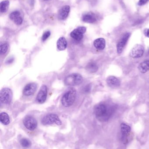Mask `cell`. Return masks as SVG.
<instances>
[{"label":"cell","instance_id":"1","mask_svg":"<svg viewBox=\"0 0 149 149\" xmlns=\"http://www.w3.org/2000/svg\"><path fill=\"white\" fill-rule=\"evenodd\" d=\"M112 109L104 104H99L95 106L94 113L98 120H107L112 113Z\"/></svg>","mask_w":149,"mask_h":149},{"label":"cell","instance_id":"2","mask_svg":"<svg viewBox=\"0 0 149 149\" xmlns=\"http://www.w3.org/2000/svg\"><path fill=\"white\" fill-rule=\"evenodd\" d=\"M76 96V91L74 89L72 88L69 90L63 95L62 98V104L66 107H70L74 102Z\"/></svg>","mask_w":149,"mask_h":149},{"label":"cell","instance_id":"3","mask_svg":"<svg viewBox=\"0 0 149 149\" xmlns=\"http://www.w3.org/2000/svg\"><path fill=\"white\" fill-rule=\"evenodd\" d=\"M83 82V78L81 74L77 73L70 74L65 79V84L69 86H75L81 84Z\"/></svg>","mask_w":149,"mask_h":149},{"label":"cell","instance_id":"4","mask_svg":"<svg viewBox=\"0 0 149 149\" xmlns=\"http://www.w3.org/2000/svg\"><path fill=\"white\" fill-rule=\"evenodd\" d=\"M42 123L44 125H51L53 123H55L57 125H61L62 122L57 115L55 114H49L45 116L43 118Z\"/></svg>","mask_w":149,"mask_h":149},{"label":"cell","instance_id":"5","mask_svg":"<svg viewBox=\"0 0 149 149\" xmlns=\"http://www.w3.org/2000/svg\"><path fill=\"white\" fill-rule=\"evenodd\" d=\"M12 92L9 88H3L0 92V100L1 103L8 104L11 102L12 98Z\"/></svg>","mask_w":149,"mask_h":149},{"label":"cell","instance_id":"6","mask_svg":"<svg viewBox=\"0 0 149 149\" xmlns=\"http://www.w3.org/2000/svg\"><path fill=\"white\" fill-rule=\"evenodd\" d=\"M23 124L25 127L30 131H34L37 126V122L35 118L28 116H26L23 120Z\"/></svg>","mask_w":149,"mask_h":149},{"label":"cell","instance_id":"7","mask_svg":"<svg viewBox=\"0 0 149 149\" xmlns=\"http://www.w3.org/2000/svg\"><path fill=\"white\" fill-rule=\"evenodd\" d=\"M86 29L84 27H78L70 33V36L77 41H80L83 38V34L86 32Z\"/></svg>","mask_w":149,"mask_h":149},{"label":"cell","instance_id":"8","mask_svg":"<svg viewBox=\"0 0 149 149\" xmlns=\"http://www.w3.org/2000/svg\"><path fill=\"white\" fill-rule=\"evenodd\" d=\"M144 52L143 46L140 44L135 45L130 53V56L132 58H139L143 56Z\"/></svg>","mask_w":149,"mask_h":149},{"label":"cell","instance_id":"9","mask_svg":"<svg viewBox=\"0 0 149 149\" xmlns=\"http://www.w3.org/2000/svg\"><path fill=\"white\" fill-rule=\"evenodd\" d=\"M47 95V86L45 85H42L37 96V102L41 104L44 103L46 100Z\"/></svg>","mask_w":149,"mask_h":149},{"label":"cell","instance_id":"10","mask_svg":"<svg viewBox=\"0 0 149 149\" xmlns=\"http://www.w3.org/2000/svg\"><path fill=\"white\" fill-rule=\"evenodd\" d=\"M130 36V34L127 33L122 37L117 44V52L118 54H121Z\"/></svg>","mask_w":149,"mask_h":149},{"label":"cell","instance_id":"11","mask_svg":"<svg viewBox=\"0 0 149 149\" xmlns=\"http://www.w3.org/2000/svg\"><path fill=\"white\" fill-rule=\"evenodd\" d=\"M37 85L35 83H30L27 85L23 91V95L26 96H32L36 91Z\"/></svg>","mask_w":149,"mask_h":149},{"label":"cell","instance_id":"12","mask_svg":"<svg viewBox=\"0 0 149 149\" xmlns=\"http://www.w3.org/2000/svg\"><path fill=\"white\" fill-rule=\"evenodd\" d=\"M70 11V7L69 5H65L63 7L58 13V18L61 20H64L68 16Z\"/></svg>","mask_w":149,"mask_h":149},{"label":"cell","instance_id":"13","mask_svg":"<svg viewBox=\"0 0 149 149\" xmlns=\"http://www.w3.org/2000/svg\"><path fill=\"white\" fill-rule=\"evenodd\" d=\"M108 85L112 88L119 87L120 85V82L118 79L113 76H110L106 80Z\"/></svg>","mask_w":149,"mask_h":149},{"label":"cell","instance_id":"14","mask_svg":"<svg viewBox=\"0 0 149 149\" xmlns=\"http://www.w3.org/2000/svg\"><path fill=\"white\" fill-rule=\"evenodd\" d=\"M94 45L97 49L102 50L106 47V41L103 38H99L95 40Z\"/></svg>","mask_w":149,"mask_h":149},{"label":"cell","instance_id":"15","mask_svg":"<svg viewBox=\"0 0 149 149\" xmlns=\"http://www.w3.org/2000/svg\"><path fill=\"white\" fill-rule=\"evenodd\" d=\"M67 41L64 37H61L57 42V47L60 51H63L67 48Z\"/></svg>","mask_w":149,"mask_h":149},{"label":"cell","instance_id":"16","mask_svg":"<svg viewBox=\"0 0 149 149\" xmlns=\"http://www.w3.org/2000/svg\"><path fill=\"white\" fill-rule=\"evenodd\" d=\"M83 21L88 23H93L96 21V18L92 14H84L82 17Z\"/></svg>","mask_w":149,"mask_h":149},{"label":"cell","instance_id":"17","mask_svg":"<svg viewBox=\"0 0 149 149\" xmlns=\"http://www.w3.org/2000/svg\"><path fill=\"white\" fill-rule=\"evenodd\" d=\"M121 131L123 135V139L124 140L127 135L130 133L131 131V128L129 126L124 123L121 124Z\"/></svg>","mask_w":149,"mask_h":149},{"label":"cell","instance_id":"18","mask_svg":"<svg viewBox=\"0 0 149 149\" xmlns=\"http://www.w3.org/2000/svg\"><path fill=\"white\" fill-rule=\"evenodd\" d=\"M138 68L142 73H145L149 71V61H144L141 62Z\"/></svg>","mask_w":149,"mask_h":149},{"label":"cell","instance_id":"19","mask_svg":"<svg viewBox=\"0 0 149 149\" xmlns=\"http://www.w3.org/2000/svg\"><path fill=\"white\" fill-rule=\"evenodd\" d=\"M0 120L2 124L8 125L10 123L9 116L7 113H1L0 114Z\"/></svg>","mask_w":149,"mask_h":149},{"label":"cell","instance_id":"20","mask_svg":"<svg viewBox=\"0 0 149 149\" xmlns=\"http://www.w3.org/2000/svg\"><path fill=\"white\" fill-rule=\"evenodd\" d=\"M86 69L90 72L94 73L98 70V67L96 63L94 62L89 63L86 66Z\"/></svg>","mask_w":149,"mask_h":149},{"label":"cell","instance_id":"21","mask_svg":"<svg viewBox=\"0 0 149 149\" xmlns=\"http://www.w3.org/2000/svg\"><path fill=\"white\" fill-rule=\"evenodd\" d=\"M9 5H10V2L8 0L2 1L0 5L1 12H6L8 11V8H9Z\"/></svg>","mask_w":149,"mask_h":149},{"label":"cell","instance_id":"22","mask_svg":"<svg viewBox=\"0 0 149 149\" xmlns=\"http://www.w3.org/2000/svg\"><path fill=\"white\" fill-rule=\"evenodd\" d=\"M9 45L6 42H4L1 44L0 46V53L1 55H4L7 52Z\"/></svg>","mask_w":149,"mask_h":149},{"label":"cell","instance_id":"23","mask_svg":"<svg viewBox=\"0 0 149 149\" xmlns=\"http://www.w3.org/2000/svg\"><path fill=\"white\" fill-rule=\"evenodd\" d=\"M20 144L23 147L27 148L29 147L31 145V143L29 139L26 138H23L20 140Z\"/></svg>","mask_w":149,"mask_h":149},{"label":"cell","instance_id":"24","mask_svg":"<svg viewBox=\"0 0 149 149\" xmlns=\"http://www.w3.org/2000/svg\"><path fill=\"white\" fill-rule=\"evenodd\" d=\"M20 12L19 11H14V12H12L10 14V15H9V18H10V19L14 21L15 18H16L19 16H20Z\"/></svg>","mask_w":149,"mask_h":149},{"label":"cell","instance_id":"25","mask_svg":"<svg viewBox=\"0 0 149 149\" xmlns=\"http://www.w3.org/2000/svg\"><path fill=\"white\" fill-rule=\"evenodd\" d=\"M23 18L20 15V16H19V17H17L16 18H15V19L14 20V23L16 24V25H20L22 24V22H23Z\"/></svg>","mask_w":149,"mask_h":149},{"label":"cell","instance_id":"26","mask_svg":"<svg viewBox=\"0 0 149 149\" xmlns=\"http://www.w3.org/2000/svg\"><path fill=\"white\" fill-rule=\"evenodd\" d=\"M50 31H47L45 32V33L43 34V36H42V40H43V41H46V40L50 36Z\"/></svg>","mask_w":149,"mask_h":149},{"label":"cell","instance_id":"27","mask_svg":"<svg viewBox=\"0 0 149 149\" xmlns=\"http://www.w3.org/2000/svg\"><path fill=\"white\" fill-rule=\"evenodd\" d=\"M148 0H139L138 2V5L139 6L143 5L148 1Z\"/></svg>","mask_w":149,"mask_h":149},{"label":"cell","instance_id":"28","mask_svg":"<svg viewBox=\"0 0 149 149\" xmlns=\"http://www.w3.org/2000/svg\"><path fill=\"white\" fill-rule=\"evenodd\" d=\"M145 35L147 37L149 38V29L146 31Z\"/></svg>","mask_w":149,"mask_h":149},{"label":"cell","instance_id":"29","mask_svg":"<svg viewBox=\"0 0 149 149\" xmlns=\"http://www.w3.org/2000/svg\"><path fill=\"white\" fill-rule=\"evenodd\" d=\"M13 59H10L9 60H8L7 61V62L8 63L10 64V63H12V62L13 61Z\"/></svg>","mask_w":149,"mask_h":149},{"label":"cell","instance_id":"30","mask_svg":"<svg viewBox=\"0 0 149 149\" xmlns=\"http://www.w3.org/2000/svg\"><path fill=\"white\" fill-rule=\"evenodd\" d=\"M44 1H48V0H44Z\"/></svg>","mask_w":149,"mask_h":149},{"label":"cell","instance_id":"31","mask_svg":"<svg viewBox=\"0 0 149 149\" xmlns=\"http://www.w3.org/2000/svg\"></svg>","mask_w":149,"mask_h":149}]
</instances>
